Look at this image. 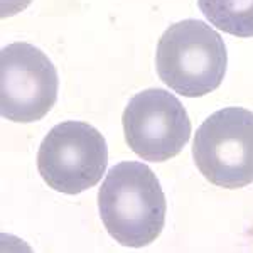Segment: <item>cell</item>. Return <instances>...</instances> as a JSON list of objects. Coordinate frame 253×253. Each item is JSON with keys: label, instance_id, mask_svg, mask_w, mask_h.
Returning <instances> with one entry per match:
<instances>
[{"label": "cell", "instance_id": "obj_1", "mask_svg": "<svg viewBox=\"0 0 253 253\" xmlns=\"http://www.w3.org/2000/svg\"><path fill=\"white\" fill-rule=\"evenodd\" d=\"M105 230L124 247L154 243L166 224L167 203L157 175L142 162L124 161L108 170L98 193Z\"/></svg>", "mask_w": 253, "mask_h": 253}, {"label": "cell", "instance_id": "obj_2", "mask_svg": "<svg viewBox=\"0 0 253 253\" xmlns=\"http://www.w3.org/2000/svg\"><path fill=\"white\" fill-rule=\"evenodd\" d=\"M156 66L159 78L177 95L205 96L224 78L226 44L206 22L181 20L167 27L159 39Z\"/></svg>", "mask_w": 253, "mask_h": 253}, {"label": "cell", "instance_id": "obj_3", "mask_svg": "<svg viewBox=\"0 0 253 253\" xmlns=\"http://www.w3.org/2000/svg\"><path fill=\"white\" fill-rule=\"evenodd\" d=\"M193 159L210 182L240 189L253 182V113L228 107L210 115L193 140Z\"/></svg>", "mask_w": 253, "mask_h": 253}, {"label": "cell", "instance_id": "obj_4", "mask_svg": "<svg viewBox=\"0 0 253 253\" xmlns=\"http://www.w3.org/2000/svg\"><path fill=\"white\" fill-rule=\"evenodd\" d=\"M107 164L105 137L84 122L68 120L52 126L38 150V169L44 182L64 194L96 186Z\"/></svg>", "mask_w": 253, "mask_h": 253}, {"label": "cell", "instance_id": "obj_5", "mask_svg": "<svg viewBox=\"0 0 253 253\" xmlns=\"http://www.w3.org/2000/svg\"><path fill=\"white\" fill-rule=\"evenodd\" d=\"M58 71L41 49L12 42L0 52V113L17 124L38 122L58 100Z\"/></svg>", "mask_w": 253, "mask_h": 253}, {"label": "cell", "instance_id": "obj_6", "mask_svg": "<svg viewBox=\"0 0 253 253\" xmlns=\"http://www.w3.org/2000/svg\"><path fill=\"white\" fill-rule=\"evenodd\" d=\"M122 125L128 147L147 162H166L175 157L191 135L184 105L161 88L137 93L124 110Z\"/></svg>", "mask_w": 253, "mask_h": 253}, {"label": "cell", "instance_id": "obj_7", "mask_svg": "<svg viewBox=\"0 0 253 253\" xmlns=\"http://www.w3.org/2000/svg\"><path fill=\"white\" fill-rule=\"evenodd\" d=\"M205 17L236 38H253V0H199Z\"/></svg>", "mask_w": 253, "mask_h": 253}, {"label": "cell", "instance_id": "obj_8", "mask_svg": "<svg viewBox=\"0 0 253 253\" xmlns=\"http://www.w3.org/2000/svg\"><path fill=\"white\" fill-rule=\"evenodd\" d=\"M32 0H2V19L15 15L19 12H22Z\"/></svg>", "mask_w": 253, "mask_h": 253}]
</instances>
